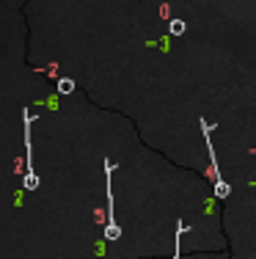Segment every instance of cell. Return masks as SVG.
Instances as JSON below:
<instances>
[{"label": "cell", "mask_w": 256, "mask_h": 259, "mask_svg": "<svg viewBox=\"0 0 256 259\" xmlns=\"http://www.w3.org/2000/svg\"><path fill=\"white\" fill-rule=\"evenodd\" d=\"M111 174H113V165H111V160H105V188H108V226H105V240H119L121 237V229H119V224H116V212H113Z\"/></svg>", "instance_id": "3957f363"}, {"label": "cell", "mask_w": 256, "mask_h": 259, "mask_svg": "<svg viewBox=\"0 0 256 259\" xmlns=\"http://www.w3.org/2000/svg\"><path fill=\"white\" fill-rule=\"evenodd\" d=\"M201 130H204L207 152H210V171H212V180H215V196H218V199H226V196H229V185L223 182V177H221V168H218V157H215V146H212V141H210L212 124H210L207 119H201Z\"/></svg>", "instance_id": "7a4b0ae2"}, {"label": "cell", "mask_w": 256, "mask_h": 259, "mask_svg": "<svg viewBox=\"0 0 256 259\" xmlns=\"http://www.w3.org/2000/svg\"><path fill=\"white\" fill-rule=\"evenodd\" d=\"M182 234H185V221H176V256L179 259V243H182Z\"/></svg>", "instance_id": "8992f818"}, {"label": "cell", "mask_w": 256, "mask_h": 259, "mask_svg": "<svg viewBox=\"0 0 256 259\" xmlns=\"http://www.w3.org/2000/svg\"><path fill=\"white\" fill-rule=\"evenodd\" d=\"M185 30H187V22L185 20H171L168 22V33L171 36H182Z\"/></svg>", "instance_id": "277c9868"}, {"label": "cell", "mask_w": 256, "mask_h": 259, "mask_svg": "<svg viewBox=\"0 0 256 259\" xmlns=\"http://www.w3.org/2000/svg\"><path fill=\"white\" fill-rule=\"evenodd\" d=\"M56 89H58V94H72V91H75V80H69V77H61Z\"/></svg>", "instance_id": "5b68a950"}, {"label": "cell", "mask_w": 256, "mask_h": 259, "mask_svg": "<svg viewBox=\"0 0 256 259\" xmlns=\"http://www.w3.org/2000/svg\"><path fill=\"white\" fill-rule=\"evenodd\" d=\"M22 124H25V177H22V190H36L39 177H36V171H33V149H30V124H33L30 110L22 113Z\"/></svg>", "instance_id": "6da1fadb"}]
</instances>
